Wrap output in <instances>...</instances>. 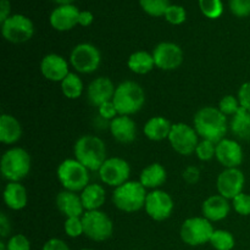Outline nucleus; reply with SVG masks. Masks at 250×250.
Wrapping results in <instances>:
<instances>
[{"label":"nucleus","mask_w":250,"mask_h":250,"mask_svg":"<svg viewBox=\"0 0 250 250\" xmlns=\"http://www.w3.org/2000/svg\"><path fill=\"white\" fill-rule=\"evenodd\" d=\"M56 207L59 211L67 217H82L84 214L81 195L71 190H62L56 195Z\"/></svg>","instance_id":"21"},{"label":"nucleus","mask_w":250,"mask_h":250,"mask_svg":"<svg viewBox=\"0 0 250 250\" xmlns=\"http://www.w3.org/2000/svg\"><path fill=\"white\" fill-rule=\"evenodd\" d=\"M238 100L241 107L250 112V82H246L241 85L238 90Z\"/></svg>","instance_id":"41"},{"label":"nucleus","mask_w":250,"mask_h":250,"mask_svg":"<svg viewBox=\"0 0 250 250\" xmlns=\"http://www.w3.org/2000/svg\"><path fill=\"white\" fill-rule=\"evenodd\" d=\"M198 133L194 127L189 126L183 122L172 125L170 136H168V142L176 153L181 155H190L195 151L199 139H198Z\"/></svg>","instance_id":"10"},{"label":"nucleus","mask_w":250,"mask_h":250,"mask_svg":"<svg viewBox=\"0 0 250 250\" xmlns=\"http://www.w3.org/2000/svg\"><path fill=\"white\" fill-rule=\"evenodd\" d=\"M151 54L155 61V67L164 71L176 70L183 62L182 49L171 42H163L158 44Z\"/></svg>","instance_id":"14"},{"label":"nucleus","mask_w":250,"mask_h":250,"mask_svg":"<svg viewBox=\"0 0 250 250\" xmlns=\"http://www.w3.org/2000/svg\"><path fill=\"white\" fill-rule=\"evenodd\" d=\"M112 103L116 107L117 114L129 116L143 107L146 103V93L137 82L125 81L116 87Z\"/></svg>","instance_id":"3"},{"label":"nucleus","mask_w":250,"mask_h":250,"mask_svg":"<svg viewBox=\"0 0 250 250\" xmlns=\"http://www.w3.org/2000/svg\"><path fill=\"white\" fill-rule=\"evenodd\" d=\"M144 12L154 17L165 16L167 7L170 6V0H139Z\"/></svg>","instance_id":"32"},{"label":"nucleus","mask_w":250,"mask_h":250,"mask_svg":"<svg viewBox=\"0 0 250 250\" xmlns=\"http://www.w3.org/2000/svg\"><path fill=\"white\" fill-rule=\"evenodd\" d=\"M61 90L67 99H77L83 93V82L78 75L70 72L61 82Z\"/></svg>","instance_id":"30"},{"label":"nucleus","mask_w":250,"mask_h":250,"mask_svg":"<svg viewBox=\"0 0 250 250\" xmlns=\"http://www.w3.org/2000/svg\"><path fill=\"white\" fill-rule=\"evenodd\" d=\"M58 178L66 190L82 192L89 185V170L76 159H66L59 165Z\"/></svg>","instance_id":"6"},{"label":"nucleus","mask_w":250,"mask_h":250,"mask_svg":"<svg viewBox=\"0 0 250 250\" xmlns=\"http://www.w3.org/2000/svg\"><path fill=\"white\" fill-rule=\"evenodd\" d=\"M144 209L154 221H165L172 214L173 200L168 193L154 189L146 195Z\"/></svg>","instance_id":"13"},{"label":"nucleus","mask_w":250,"mask_h":250,"mask_svg":"<svg viewBox=\"0 0 250 250\" xmlns=\"http://www.w3.org/2000/svg\"><path fill=\"white\" fill-rule=\"evenodd\" d=\"M84 236L94 242H104L112 236L114 225L111 219L100 210L85 211L82 216Z\"/></svg>","instance_id":"8"},{"label":"nucleus","mask_w":250,"mask_h":250,"mask_svg":"<svg viewBox=\"0 0 250 250\" xmlns=\"http://www.w3.org/2000/svg\"><path fill=\"white\" fill-rule=\"evenodd\" d=\"M10 10H11V6H10L9 0H0V22L1 23L10 17Z\"/></svg>","instance_id":"45"},{"label":"nucleus","mask_w":250,"mask_h":250,"mask_svg":"<svg viewBox=\"0 0 250 250\" xmlns=\"http://www.w3.org/2000/svg\"><path fill=\"white\" fill-rule=\"evenodd\" d=\"M110 132L115 141L122 144H128L136 139L137 136V126L136 122L129 116L119 115L111 120L110 122Z\"/></svg>","instance_id":"20"},{"label":"nucleus","mask_w":250,"mask_h":250,"mask_svg":"<svg viewBox=\"0 0 250 250\" xmlns=\"http://www.w3.org/2000/svg\"><path fill=\"white\" fill-rule=\"evenodd\" d=\"M22 136V126L12 115L0 116V141L4 144H15Z\"/></svg>","instance_id":"24"},{"label":"nucleus","mask_w":250,"mask_h":250,"mask_svg":"<svg viewBox=\"0 0 250 250\" xmlns=\"http://www.w3.org/2000/svg\"><path fill=\"white\" fill-rule=\"evenodd\" d=\"M81 250H93V249H81Z\"/></svg>","instance_id":"49"},{"label":"nucleus","mask_w":250,"mask_h":250,"mask_svg":"<svg viewBox=\"0 0 250 250\" xmlns=\"http://www.w3.org/2000/svg\"><path fill=\"white\" fill-rule=\"evenodd\" d=\"M0 250H7L6 243H5L4 241H1V242H0Z\"/></svg>","instance_id":"48"},{"label":"nucleus","mask_w":250,"mask_h":250,"mask_svg":"<svg viewBox=\"0 0 250 250\" xmlns=\"http://www.w3.org/2000/svg\"><path fill=\"white\" fill-rule=\"evenodd\" d=\"M80 12V10L72 4L60 5L55 10H53L49 17V22L56 31H70L76 24H78Z\"/></svg>","instance_id":"18"},{"label":"nucleus","mask_w":250,"mask_h":250,"mask_svg":"<svg viewBox=\"0 0 250 250\" xmlns=\"http://www.w3.org/2000/svg\"><path fill=\"white\" fill-rule=\"evenodd\" d=\"M172 124L165 117L155 116L149 119L144 125L143 132L146 138L154 142H160L164 139H168Z\"/></svg>","instance_id":"23"},{"label":"nucleus","mask_w":250,"mask_h":250,"mask_svg":"<svg viewBox=\"0 0 250 250\" xmlns=\"http://www.w3.org/2000/svg\"><path fill=\"white\" fill-rule=\"evenodd\" d=\"M42 250H71L67 244L59 238H51L45 242Z\"/></svg>","instance_id":"43"},{"label":"nucleus","mask_w":250,"mask_h":250,"mask_svg":"<svg viewBox=\"0 0 250 250\" xmlns=\"http://www.w3.org/2000/svg\"><path fill=\"white\" fill-rule=\"evenodd\" d=\"M167 173H166L165 167L161 164L154 163L146 166L141 172L139 182L143 185L146 189H158L159 187L165 183Z\"/></svg>","instance_id":"26"},{"label":"nucleus","mask_w":250,"mask_h":250,"mask_svg":"<svg viewBox=\"0 0 250 250\" xmlns=\"http://www.w3.org/2000/svg\"><path fill=\"white\" fill-rule=\"evenodd\" d=\"M246 177L238 167L225 168L219 175L216 187L219 194L226 199H234L238 194L243 193Z\"/></svg>","instance_id":"15"},{"label":"nucleus","mask_w":250,"mask_h":250,"mask_svg":"<svg viewBox=\"0 0 250 250\" xmlns=\"http://www.w3.org/2000/svg\"><path fill=\"white\" fill-rule=\"evenodd\" d=\"M1 33L10 43H24L33 37V22L24 15H12L1 23Z\"/></svg>","instance_id":"11"},{"label":"nucleus","mask_w":250,"mask_h":250,"mask_svg":"<svg viewBox=\"0 0 250 250\" xmlns=\"http://www.w3.org/2000/svg\"><path fill=\"white\" fill-rule=\"evenodd\" d=\"M11 232V225H10V220L7 219V216L5 215V212L0 214V236L2 238L9 236V233Z\"/></svg>","instance_id":"44"},{"label":"nucleus","mask_w":250,"mask_h":250,"mask_svg":"<svg viewBox=\"0 0 250 250\" xmlns=\"http://www.w3.org/2000/svg\"><path fill=\"white\" fill-rule=\"evenodd\" d=\"M127 66L132 72L137 75H146L155 67V61H154L153 54L139 50L129 55Z\"/></svg>","instance_id":"28"},{"label":"nucleus","mask_w":250,"mask_h":250,"mask_svg":"<svg viewBox=\"0 0 250 250\" xmlns=\"http://www.w3.org/2000/svg\"><path fill=\"white\" fill-rule=\"evenodd\" d=\"M75 159L89 171H99L106 160V146L99 137L85 134L77 139L73 148Z\"/></svg>","instance_id":"2"},{"label":"nucleus","mask_w":250,"mask_h":250,"mask_svg":"<svg viewBox=\"0 0 250 250\" xmlns=\"http://www.w3.org/2000/svg\"><path fill=\"white\" fill-rule=\"evenodd\" d=\"M215 156L225 168L238 167L243 161V149L238 142L225 138L216 144Z\"/></svg>","instance_id":"16"},{"label":"nucleus","mask_w":250,"mask_h":250,"mask_svg":"<svg viewBox=\"0 0 250 250\" xmlns=\"http://www.w3.org/2000/svg\"><path fill=\"white\" fill-rule=\"evenodd\" d=\"M0 171L2 177L9 182H20L31 171V156L19 146L10 148L1 156Z\"/></svg>","instance_id":"5"},{"label":"nucleus","mask_w":250,"mask_h":250,"mask_svg":"<svg viewBox=\"0 0 250 250\" xmlns=\"http://www.w3.org/2000/svg\"><path fill=\"white\" fill-rule=\"evenodd\" d=\"M194 129L203 139L217 144L227 133V119L219 107L205 106L194 115Z\"/></svg>","instance_id":"1"},{"label":"nucleus","mask_w":250,"mask_h":250,"mask_svg":"<svg viewBox=\"0 0 250 250\" xmlns=\"http://www.w3.org/2000/svg\"><path fill=\"white\" fill-rule=\"evenodd\" d=\"M210 244L216 250H232L234 248V237L226 229H215L212 233Z\"/></svg>","instance_id":"31"},{"label":"nucleus","mask_w":250,"mask_h":250,"mask_svg":"<svg viewBox=\"0 0 250 250\" xmlns=\"http://www.w3.org/2000/svg\"><path fill=\"white\" fill-rule=\"evenodd\" d=\"M102 62L99 49L90 43H81L73 48L70 55V63L80 73H92L98 70Z\"/></svg>","instance_id":"9"},{"label":"nucleus","mask_w":250,"mask_h":250,"mask_svg":"<svg viewBox=\"0 0 250 250\" xmlns=\"http://www.w3.org/2000/svg\"><path fill=\"white\" fill-rule=\"evenodd\" d=\"M215 153H216V144L214 142L207 141V139H203L202 142H199L197 149H195L198 159L202 161L211 160L215 156Z\"/></svg>","instance_id":"37"},{"label":"nucleus","mask_w":250,"mask_h":250,"mask_svg":"<svg viewBox=\"0 0 250 250\" xmlns=\"http://www.w3.org/2000/svg\"><path fill=\"white\" fill-rule=\"evenodd\" d=\"M233 209L237 214L242 216H249L250 215V195L246 193H241L234 199H232Z\"/></svg>","instance_id":"38"},{"label":"nucleus","mask_w":250,"mask_h":250,"mask_svg":"<svg viewBox=\"0 0 250 250\" xmlns=\"http://www.w3.org/2000/svg\"><path fill=\"white\" fill-rule=\"evenodd\" d=\"M80 195L85 211L99 210L105 203V198H106L105 189L98 183L88 185Z\"/></svg>","instance_id":"27"},{"label":"nucleus","mask_w":250,"mask_h":250,"mask_svg":"<svg viewBox=\"0 0 250 250\" xmlns=\"http://www.w3.org/2000/svg\"><path fill=\"white\" fill-rule=\"evenodd\" d=\"M199 7L208 19H219L224 12L221 0H199Z\"/></svg>","instance_id":"33"},{"label":"nucleus","mask_w":250,"mask_h":250,"mask_svg":"<svg viewBox=\"0 0 250 250\" xmlns=\"http://www.w3.org/2000/svg\"><path fill=\"white\" fill-rule=\"evenodd\" d=\"M231 131L234 136L243 141L250 139V112L241 107L231 120Z\"/></svg>","instance_id":"29"},{"label":"nucleus","mask_w":250,"mask_h":250,"mask_svg":"<svg viewBox=\"0 0 250 250\" xmlns=\"http://www.w3.org/2000/svg\"><path fill=\"white\" fill-rule=\"evenodd\" d=\"M165 19L171 24H182L187 19V12L180 5H170L165 12Z\"/></svg>","instance_id":"35"},{"label":"nucleus","mask_w":250,"mask_h":250,"mask_svg":"<svg viewBox=\"0 0 250 250\" xmlns=\"http://www.w3.org/2000/svg\"><path fill=\"white\" fill-rule=\"evenodd\" d=\"M7 250H31V242L24 234H15L6 242Z\"/></svg>","instance_id":"39"},{"label":"nucleus","mask_w":250,"mask_h":250,"mask_svg":"<svg viewBox=\"0 0 250 250\" xmlns=\"http://www.w3.org/2000/svg\"><path fill=\"white\" fill-rule=\"evenodd\" d=\"M99 172V177L103 183L110 187L117 188L124 183L128 182L131 175V166L125 159L109 158L103 164Z\"/></svg>","instance_id":"12"},{"label":"nucleus","mask_w":250,"mask_h":250,"mask_svg":"<svg viewBox=\"0 0 250 250\" xmlns=\"http://www.w3.org/2000/svg\"><path fill=\"white\" fill-rule=\"evenodd\" d=\"M231 12L237 17H247L250 15V0H229Z\"/></svg>","instance_id":"40"},{"label":"nucleus","mask_w":250,"mask_h":250,"mask_svg":"<svg viewBox=\"0 0 250 250\" xmlns=\"http://www.w3.org/2000/svg\"><path fill=\"white\" fill-rule=\"evenodd\" d=\"M214 227L208 219L203 217H189L181 226V238L190 247L203 246L210 243Z\"/></svg>","instance_id":"7"},{"label":"nucleus","mask_w":250,"mask_h":250,"mask_svg":"<svg viewBox=\"0 0 250 250\" xmlns=\"http://www.w3.org/2000/svg\"><path fill=\"white\" fill-rule=\"evenodd\" d=\"M63 229H65V233L71 238H77V237L84 234L82 217H67L65 225H63Z\"/></svg>","instance_id":"36"},{"label":"nucleus","mask_w":250,"mask_h":250,"mask_svg":"<svg viewBox=\"0 0 250 250\" xmlns=\"http://www.w3.org/2000/svg\"><path fill=\"white\" fill-rule=\"evenodd\" d=\"M229 199L222 195H211L208 198L202 205L203 216L209 220L210 222L221 221L226 219L229 214Z\"/></svg>","instance_id":"22"},{"label":"nucleus","mask_w":250,"mask_h":250,"mask_svg":"<svg viewBox=\"0 0 250 250\" xmlns=\"http://www.w3.org/2000/svg\"><path fill=\"white\" fill-rule=\"evenodd\" d=\"M41 72L51 82H62L70 73L68 62L65 58L58 54H48L42 59Z\"/></svg>","instance_id":"17"},{"label":"nucleus","mask_w":250,"mask_h":250,"mask_svg":"<svg viewBox=\"0 0 250 250\" xmlns=\"http://www.w3.org/2000/svg\"><path fill=\"white\" fill-rule=\"evenodd\" d=\"M4 202L11 210H22L27 205V190L20 182H9L4 189Z\"/></svg>","instance_id":"25"},{"label":"nucleus","mask_w":250,"mask_h":250,"mask_svg":"<svg viewBox=\"0 0 250 250\" xmlns=\"http://www.w3.org/2000/svg\"><path fill=\"white\" fill-rule=\"evenodd\" d=\"M146 188L141 182L128 181L120 187L115 188L112 193V202L115 207L125 212H136L144 208L146 199Z\"/></svg>","instance_id":"4"},{"label":"nucleus","mask_w":250,"mask_h":250,"mask_svg":"<svg viewBox=\"0 0 250 250\" xmlns=\"http://www.w3.org/2000/svg\"><path fill=\"white\" fill-rule=\"evenodd\" d=\"M98 110H99V115L103 117L104 120H114L115 117L117 116V110L116 107H115L114 103L111 102H106L104 103V104L100 105L99 107H98Z\"/></svg>","instance_id":"42"},{"label":"nucleus","mask_w":250,"mask_h":250,"mask_svg":"<svg viewBox=\"0 0 250 250\" xmlns=\"http://www.w3.org/2000/svg\"><path fill=\"white\" fill-rule=\"evenodd\" d=\"M93 20H94V16L90 11H81L80 17H78V24L83 27H88L92 24Z\"/></svg>","instance_id":"46"},{"label":"nucleus","mask_w":250,"mask_h":250,"mask_svg":"<svg viewBox=\"0 0 250 250\" xmlns=\"http://www.w3.org/2000/svg\"><path fill=\"white\" fill-rule=\"evenodd\" d=\"M114 83L107 77H98L90 82L87 89V97L90 104L99 107L106 102H111L115 94Z\"/></svg>","instance_id":"19"},{"label":"nucleus","mask_w":250,"mask_h":250,"mask_svg":"<svg viewBox=\"0 0 250 250\" xmlns=\"http://www.w3.org/2000/svg\"><path fill=\"white\" fill-rule=\"evenodd\" d=\"M241 109L238 98L233 95H225L219 103V110L225 116H233L238 110Z\"/></svg>","instance_id":"34"},{"label":"nucleus","mask_w":250,"mask_h":250,"mask_svg":"<svg viewBox=\"0 0 250 250\" xmlns=\"http://www.w3.org/2000/svg\"><path fill=\"white\" fill-rule=\"evenodd\" d=\"M53 1L58 2V4H60V5H68V4H71V2L75 1V0H53Z\"/></svg>","instance_id":"47"}]
</instances>
